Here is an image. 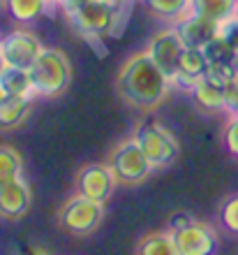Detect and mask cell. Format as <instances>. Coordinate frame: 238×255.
Masks as SVG:
<instances>
[{"instance_id":"obj_26","label":"cell","mask_w":238,"mask_h":255,"mask_svg":"<svg viewBox=\"0 0 238 255\" xmlns=\"http://www.w3.org/2000/svg\"><path fill=\"white\" fill-rule=\"evenodd\" d=\"M5 67H7V61H5V56H2V49H0V74L5 72Z\"/></svg>"},{"instance_id":"obj_19","label":"cell","mask_w":238,"mask_h":255,"mask_svg":"<svg viewBox=\"0 0 238 255\" xmlns=\"http://www.w3.org/2000/svg\"><path fill=\"white\" fill-rule=\"evenodd\" d=\"M155 16L176 23L180 16H185L192 9V0H141Z\"/></svg>"},{"instance_id":"obj_9","label":"cell","mask_w":238,"mask_h":255,"mask_svg":"<svg viewBox=\"0 0 238 255\" xmlns=\"http://www.w3.org/2000/svg\"><path fill=\"white\" fill-rule=\"evenodd\" d=\"M178 255H213L220 246L218 232L204 221H194L178 230H171Z\"/></svg>"},{"instance_id":"obj_11","label":"cell","mask_w":238,"mask_h":255,"mask_svg":"<svg viewBox=\"0 0 238 255\" xmlns=\"http://www.w3.org/2000/svg\"><path fill=\"white\" fill-rule=\"evenodd\" d=\"M173 26L178 28L185 47H192V49H204L206 44L220 33L218 21L208 19V16H201V14H197V12H187L185 16H180Z\"/></svg>"},{"instance_id":"obj_25","label":"cell","mask_w":238,"mask_h":255,"mask_svg":"<svg viewBox=\"0 0 238 255\" xmlns=\"http://www.w3.org/2000/svg\"><path fill=\"white\" fill-rule=\"evenodd\" d=\"M194 218H192L190 214H185V211H178V214H173L171 218H169V230H178L183 228V225H187V223H192Z\"/></svg>"},{"instance_id":"obj_8","label":"cell","mask_w":238,"mask_h":255,"mask_svg":"<svg viewBox=\"0 0 238 255\" xmlns=\"http://www.w3.org/2000/svg\"><path fill=\"white\" fill-rule=\"evenodd\" d=\"M0 49H2V56H5L7 65L30 70L33 63L44 51V44H42V40L33 30H28V28H14L12 33L0 37Z\"/></svg>"},{"instance_id":"obj_24","label":"cell","mask_w":238,"mask_h":255,"mask_svg":"<svg viewBox=\"0 0 238 255\" xmlns=\"http://www.w3.org/2000/svg\"><path fill=\"white\" fill-rule=\"evenodd\" d=\"M220 35H222V37H225V40L238 51V16L236 14L220 23Z\"/></svg>"},{"instance_id":"obj_12","label":"cell","mask_w":238,"mask_h":255,"mask_svg":"<svg viewBox=\"0 0 238 255\" xmlns=\"http://www.w3.org/2000/svg\"><path fill=\"white\" fill-rule=\"evenodd\" d=\"M206 70H208V61L201 49H192L187 47L183 51V58H180V65H178V72L173 77V88H180V91H187L197 84L199 79L206 77Z\"/></svg>"},{"instance_id":"obj_15","label":"cell","mask_w":238,"mask_h":255,"mask_svg":"<svg viewBox=\"0 0 238 255\" xmlns=\"http://www.w3.org/2000/svg\"><path fill=\"white\" fill-rule=\"evenodd\" d=\"M2 5L16 23L28 26V23L40 19L42 14H47L51 2L49 0H2Z\"/></svg>"},{"instance_id":"obj_20","label":"cell","mask_w":238,"mask_h":255,"mask_svg":"<svg viewBox=\"0 0 238 255\" xmlns=\"http://www.w3.org/2000/svg\"><path fill=\"white\" fill-rule=\"evenodd\" d=\"M23 176V158L16 148L0 144V183Z\"/></svg>"},{"instance_id":"obj_6","label":"cell","mask_w":238,"mask_h":255,"mask_svg":"<svg viewBox=\"0 0 238 255\" xmlns=\"http://www.w3.org/2000/svg\"><path fill=\"white\" fill-rule=\"evenodd\" d=\"M185 49L187 47H185V42H183V37H180L178 28L173 26V23H169V26H164L162 30H158V33L153 35L146 51H148V56H151L153 61L158 63L159 70L173 81Z\"/></svg>"},{"instance_id":"obj_5","label":"cell","mask_w":238,"mask_h":255,"mask_svg":"<svg viewBox=\"0 0 238 255\" xmlns=\"http://www.w3.org/2000/svg\"><path fill=\"white\" fill-rule=\"evenodd\" d=\"M134 137L139 139L146 158L151 160V165L155 169L169 167L180 155V144L176 139V134L171 132V128H166L158 119L141 121L137 126V130H134Z\"/></svg>"},{"instance_id":"obj_14","label":"cell","mask_w":238,"mask_h":255,"mask_svg":"<svg viewBox=\"0 0 238 255\" xmlns=\"http://www.w3.org/2000/svg\"><path fill=\"white\" fill-rule=\"evenodd\" d=\"M190 98L192 102L197 105L199 109H204V112H222L225 114L227 109V100H225V86H220L215 84L213 79L204 77V79H199L194 86L190 88Z\"/></svg>"},{"instance_id":"obj_3","label":"cell","mask_w":238,"mask_h":255,"mask_svg":"<svg viewBox=\"0 0 238 255\" xmlns=\"http://www.w3.org/2000/svg\"><path fill=\"white\" fill-rule=\"evenodd\" d=\"M104 207L99 202L90 200L86 195H81L74 190L58 211V228L70 237H90L97 232V228L104 221Z\"/></svg>"},{"instance_id":"obj_23","label":"cell","mask_w":238,"mask_h":255,"mask_svg":"<svg viewBox=\"0 0 238 255\" xmlns=\"http://www.w3.org/2000/svg\"><path fill=\"white\" fill-rule=\"evenodd\" d=\"M222 139H225L227 151H229L234 158H238V116H229V119H227Z\"/></svg>"},{"instance_id":"obj_22","label":"cell","mask_w":238,"mask_h":255,"mask_svg":"<svg viewBox=\"0 0 238 255\" xmlns=\"http://www.w3.org/2000/svg\"><path fill=\"white\" fill-rule=\"evenodd\" d=\"M220 223L225 225L227 232L238 235V195L227 197L222 209H220Z\"/></svg>"},{"instance_id":"obj_2","label":"cell","mask_w":238,"mask_h":255,"mask_svg":"<svg viewBox=\"0 0 238 255\" xmlns=\"http://www.w3.org/2000/svg\"><path fill=\"white\" fill-rule=\"evenodd\" d=\"M30 79L35 98H47V100L58 98L72 84V63L65 51L44 47L40 58L30 67Z\"/></svg>"},{"instance_id":"obj_16","label":"cell","mask_w":238,"mask_h":255,"mask_svg":"<svg viewBox=\"0 0 238 255\" xmlns=\"http://www.w3.org/2000/svg\"><path fill=\"white\" fill-rule=\"evenodd\" d=\"M0 91L5 95H28V98H35L30 70L7 65L5 72L0 74Z\"/></svg>"},{"instance_id":"obj_10","label":"cell","mask_w":238,"mask_h":255,"mask_svg":"<svg viewBox=\"0 0 238 255\" xmlns=\"http://www.w3.org/2000/svg\"><path fill=\"white\" fill-rule=\"evenodd\" d=\"M30 202H33V193L23 176L0 183V218L19 221L28 214Z\"/></svg>"},{"instance_id":"obj_29","label":"cell","mask_w":238,"mask_h":255,"mask_svg":"<svg viewBox=\"0 0 238 255\" xmlns=\"http://www.w3.org/2000/svg\"><path fill=\"white\" fill-rule=\"evenodd\" d=\"M0 95H2V91H0Z\"/></svg>"},{"instance_id":"obj_21","label":"cell","mask_w":238,"mask_h":255,"mask_svg":"<svg viewBox=\"0 0 238 255\" xmlns=\"http://www.w3.org/2000/svg\"><path fill=\"white\" fill-rule=\"evenodd\" d=\"M201 51H204L208 65H211V63H229L234 56H236V49H234L220 33L215 35V37H213V40L208 42Z\"/></svg>"},{"instance_id":"obj_17","label":"cell","mask_w":238,"mask_h":255,"mask_svg":"<svg viewBox=\"0 0 238 255\" xmlns=\"http://www.w3.org/2000/svg\"><path fill=\"white\" fill-rule=\"evenodd\" d=\"M134 251L139 255H178L176 253V244H173L171 230L164 232H148L137 242Z\"/></svg>"},{"instance_id":"obj_28","label":"cell","mask_w":238,"mask_h":255,"mask_svg":"<svg viewBox=\"0 0 238 255\" xmlns=\"http://www.w3.org/2000/svg\"><path fill=\"white\" fill-rule=\"evenodd\" d=\"M236 16H238V7H236Z\"/></svg>"},{"instance_id":"obj_7","label":"cell","mask_w":238,"mask_h":255,"mask_svg":"<svg viewBox=\"0 0 238 255\" xmlns=\"http://www.w3.org/2000/svg\"><path fill=\"white\" fill-rule=\"evenodd\" d=\"M118 186V179L106 162H88L77 172V179H74V190L99 204H106L111 200Z\"/></svg>"},{"instance_id":"obj_27","label":"cell","mask_w":238,"mask_h":255,"mask_svg":"<svg viewBox=\"0 0 238 255\" xmlns=\"http://www.w3.org/2000/svg\"><path fill=\"white\" fill-rule=\"evenodd\" d=\"M49 2H51V9H58V5L63 2V0H49Z\"/></svg>"},{"instance_id":"obj_18","label":"cell","mask_w":238,"mask_h":255,"mask_svg":"<svg viewBox=\"0 0 238 255\" xmlns=\"http://www.w3.org/2000/svg\"><path fill=\"white\" fill-rule=\"evenodd\" d=\"M236 7L238 0H192L190 12H197L201 16H208V19L222 23L225 19L236 14Z\"/></svg>"},{"instance_id":"obj_1","label":"cell","mask_w":238,"mask_h":255,"mask_svg":"<svg viewBox=\"0 0 238 255\" xmlns=\"http://www.w3.org/2000/svg\"><path fill=\"white\" fill-rule=\"evenodd\" d=\"M171 88V79L159 70L146 49L127 56L116 72V93L120 100L144 114L155 112L166 100Z\"/></svg>"},{"instance_id":"obj_13","label":"cell","mask_w":238,"mask_h":255,"mask_svg":"<svg viewBox=\"0 0 238 255\" xmlns=\"http://www.w3.org/2000/svg\"><path fill=\"white\" fill-rule=\"evenodd\" d=\"M33 100L28 95H0V130H14L26 123Z\"/></svg>"},{"instance_id":"obj_4","label":"cell","mask_w":238,"mask_h":255,"mask_svg":"<svg viewBox=\"0 0 238 255\" xmlns=\"http://www.w3.org/2000/svg\"><path fill=\"white\" fill-rule=\"evenodd\" d=\"M106 165L111 167L120 186H139V183L148 181V176L155 169L151 165V160L146 158L144 148H141L139 139L134 137V132L125 139H120L111 148V153L106 158Z\"/></svg>"}]
</instances>
